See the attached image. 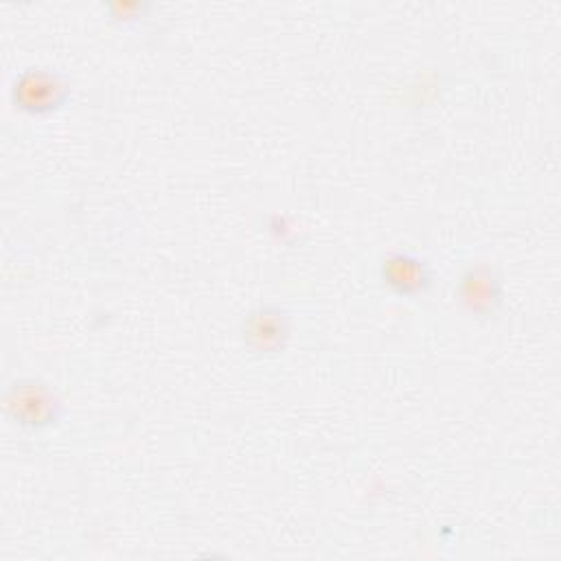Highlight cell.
<instances>
[{"label": "cell", "mask_w": 561, "mask_h": 561, "mask_svg": "<svg viewBox=\"0 0 561 561\" xmlns=\"http://www.w3.org/2000/svg\"><path fill=\"white\" fill-rule=\"evenodd\" d=\"M15 405H18V416L24 419L22 423H48L55 419V399L53 394L44 388L37 386L35 381L31 383H20L15 388Z\"/></svg>", "instance_id": "5"}, {"label": "cell", "mask_w": 561, "mask_h": 561, "mask_svg": "<svg viewBox=\"0 0 561 561\" xmlns=\"http://www.w3.org/2000/svg\"><path fill=\"white\" fill-rule=\"evenodd\" d=\"M383 280L401 294H416L430 285V270L425 261L412 254H390L381 265Z\"/></svg>", "instance_id": "4"}, {"label": "cell", "mask_w": 561, "mask_h": 561, "mask_svg": "<svg viewBox=\"0 0 561 561\" xmlns=\"http://www.w3.org/2000/svg\"><path fill=\"white\" fill-rule=\"evenodd\" d=\"M460 300L476 313L493 311L500 300V283L489 265L469 267L460 278Z\"/></svg>", "instance_id": "3"}, {"label": "cell", "mask_w": 561, "mask_h": 561, "mask_svg": "<svg viewBox=\"0 0 561 561\" xmlns=\"http://www.w3.org/2000/svg\"><path fill=\"white\" fill-rule=\"evenodd\" d=\"M18 101L22 107L42 112V110H53L66 99V83L61 81L59 75L46 72V70H28L20 77L18 85Z\"/></svg>", "instance_id": "1"}, {"label": "cell", "mask_w": 561, "mask_h": 561, "mask_svg": "<svg viewBox=\"0 0 561 561\" xmlns=\"http://www.w3.org/2000/svg\"><path fill=\"white\" fill-rule=\"evenodd\" d=\"M287 333L289 322L285 311H280L278 307H261L252 311L245 322V340L252 348L261 353H270L283 346Z\"/></svg>", "instance_id": "2"}]
</instances>
